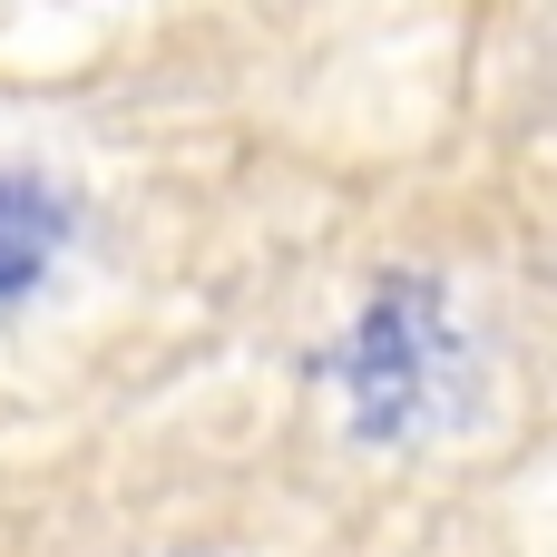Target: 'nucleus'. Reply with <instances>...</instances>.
<instances>
[{"mask_svg": "<svg viewBox=\"0 0 557 557\" xmlns=\"http://www.w3.org/2000/svg\"><path fill=\"white\" fill-rule=\"evenodd\" d=\"M69 235H78V206L49 176L0 166V304H29L49 284V264L69 255Z\"/></svg>", "mask_w": 557, "mask_h": 557, "instance_id": "2", "label": "nucleus"}, {"mask_svg": "<svg viewBox=\"0 0 557 557\" xmlns=\"http://www.w3.org/2000/svg\"><path fill=\"white\" fill-rule=\"evenodd\" d=\"M460 323H450V304H441V284H421V274H392L362 313H352V333H343V411H352V431L362 441H421V431H441V411H450V392H460Z\"/></svg>", "mask_w": 557, "mask_h": 557, "instance_id": "1", "label": "nucleus"}]
</instances>
